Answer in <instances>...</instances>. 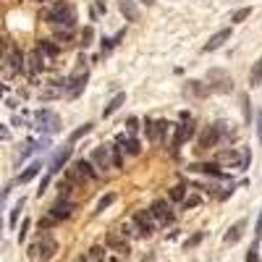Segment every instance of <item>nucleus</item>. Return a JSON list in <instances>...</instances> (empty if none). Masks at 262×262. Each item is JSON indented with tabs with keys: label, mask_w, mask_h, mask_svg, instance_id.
<instances>
[{
	"label": "nucleus",
	"mask_w": 262,
	"mask_h": 262,
	"mask_svg": "<svg viewBox=\"0 0 262 262\" xmlns=\"http://www.w3.org/2000/svg\"><path fill=\"white\" fill-rule=\"evenodd\" d=\"M45 18L55 27V34H60L63 39H69V37H71V29L76 27V13H74L71 6H66V3H55V6L45 13Z\"/></svg>",
	"instance_id": "obj_1"
},
{
	"label": "nucleus",
	"mask_w": 262,
	"mask_h": 262,
	"mask_svg": "<svg viewBox=\"0 0 262 262\" xmlns=\"http://www.w3.org/2000/svg\"><path fill=\"white\" fill-rule=\"evenodd\" d=\"M55 252H58V242H55V236H50V233H39L29 244V257L32 259L48 262L50 257H55Z\"/></svg>",
	"instance_id": "obj_2"
},
{
	"label": "nucleus",
	"mask_w": 262,
	"mask_h": 262,
	"mask_svg": "<svg viewBox=\"0 0 262 262\" xmlns=\"http://www.w3.org/2000/svg\"><path fill=\"white\" fill-rule=\"evenodd\" d=\"M34 123H37L39 131H48V134H55V131L60 128V118L53 111H37L34 113Z\"/></svg>",
	"instance_id": "obj_3"
},
{
	"label": "nucleus",
	"mask_w": 262,
	"mask_h": 262,
	"mask_svg": "<svg viewBox=\"0 0 262 262\" xmlns=\"http://www.w3.org/2000/svg\"><path fill=\"white\" fill-rule=\"evenodd\" d=\"M149 215H152V221L160 223V226H165V223L173 221V212H170V207H168L165 200H155V202H152L149 205Z\"/></svg>",
	"instance_id": "obj_4"
},
{
	"label": "nucleus",
	"mask_w": 262,
	"mask_h": 262,
	"mask_svg": "<svg viewBox=\"0 0 262 262\" xmlns=\"http://www.w3.org/2000/svg\"><path fill=\"white\" fill-rule=\"evenodd\" d=\"M69 179L71 181H90V179H95V168L86 163V160H79L76 165H71Z\"/></svg>",
	"instance_id": "obj_5"
},
{
	"label": "nucleus",
	"mask_w": 262,
	"mask_h": 262,
	"mask_svg": "<svg viewBox=\"0 0 262 262\" xmlns=\"http://www.w3.org/2000/svg\"><path fill=\"white\" fill-rule=\"evenodd\" d=\"M134 223H137V236H149V233H152V226H155L149 210H139V212L134 215Z\"/></svg>",
	"instance_id": "obj_6"
},
{
	"label": "nucleus",
	"mask_w": 262,
	"mask_h": 262,
	"mask_svg": "<svg viewBox=\"0 0 262 262\" xmlns=\"http://www.w3.org/2000/svg\"><path fill=\"white\" fill-rule=\"evenodd\" d=\"M71 212H74V205L69 200H60V202H55L50 207V217H53V221H66V217H71Z\"/></svg>",
	"instance_id": "obj_7"
},
{
	"label": "nucleus",
	"mask_w": 262,
	"mask_h": 262,
	"mask_svg": "<svg viewBox=\"0 0 262 262\" xmlns=\"http://www.w3.org/2000/svg\"><path fill=\"white\" fill-rule=\"evenodd\" d=\"M244 231H247V223H244V221L233 223V226L228 228V233L223 236V244H226V247H233V244H238V238L244 236Z\"/></svg>",
	"instance_id": "obj_8"
},
{
	"label": "nucleus",
	"mask_w": 262,
	"mask_h": 262,
	"mask_svg": "<svg viewBox=\"0 0 262 262\" xmlns=\"http://www.w3.org/2000/svg\"><path fill=\"white\" fill-rule=\"evenodd\" d=\"M217 137H221V128H217V123H215V126H207V128L202 131V137H200V147H202V149L215 147Z\"/></svg>",
	"instance_id": "obj_9"
},
{
	"label": "nucleus",
	"mask_w": 262,
	"mask_h": 262,
	"mask_svg": "<svg viewBox=\"0 0 262 262\" xmlns=\"http://www.w3.org/2000/svg\"><path fill=\"white\" fill-rule=\"evenodd\" d=\"M228 39H231V29H221L217 34H212V37L207 39L205 53H212V50H217V48H223V42H228Z\"/></svg>",
	"instance_id": "obj_10"
},
{
	"label": "nucleus",
	"mask_w": 262,
	"mask_h": 262,
	"mask_svg": "<svg viewBox=\"0 0 262 262\" xmlns=\"http://www.w3.org/2000/svg\"><path fill=\"white\" fill-rule=\"evenodd\" d=\"M71 158V147H60L58 152H55V155H53V160H50V173H58L63 165H66V160H69Z\"/></svg>",
	"instance_id": "obj_11"
},
{
	"label": "nucleus",
	"mask_w": 262,
	"mask_h": 262,
	"mask_svg": "<svg viewBox=\"0 0 262 262\" xmlns=\"http://www.w3.org/2000/svg\"><path fill=\"white\" fill-rule=\"evenodd\" d=\"M39 170H42V163L39 160H34V163H29L24 170H21V176H18V184H29L34 176H39Z\"/></svg>",
	"instance_id": "obj_12"
},
{
	"label": "nucleus",
	"mask_w": 262,
	"mask_h": 262,
	"mask_svg": "<svg viewBox=\"0 0 262 262\" xmlns=\"http://www.w3.org/2000/svg\"><path fill=\"white\" fill-rule=\"evenodd\" d=\"M92 163L97 165V168H111L113 163H111V155H107V147H97L95 152H92Z\"/></svg>",
	"instance_id": "obj_13"
},
{
	"label": "nucleus",
	"mask_w": 262,
	"mask_h": 262,
	"mask_svg": "<svg viewBox=\"0 0 262 262\" xmlns=\"http://www.w3.org/2000/svg\"><path fill=\"white\" fill-rule=\"evenodd\" d=\"M84 84H86V74L81 71L79 76H74V79L69 81V97H79V95L84 92Z\"/></svg>",
	"instance_id": "obj_14"
},
{
	"label": "nucleus",
	"mask_w": 262,
	"mask_h": 262,
	"mask_svg": "<svg viewBox=\"0 0 262 262\" xmlns=\"http://www.w3.org/2000/svg\"><path fill=\"white\" fill-rule=\"evenodd\" d=\"M165 131H168V123H165V121H152V123H147V134H149V139H163V137H165Z\"/></svg>",
	"instance_id": "obj_15"
},
{
	"label": "nucleus",
	"mask_w": 262,
	"mask_h": 262,
	"mask_svg": "<svg viewBox=\"0 0 262 262\" xmlns=\"http://www.w3.org/2000/svg\"><path fill=\"white\" fill-rule=\"evenodd\" d=\"M118 8L126 16V21H137L139 18V11H137V6L131 3V0H118Z\"/></svg>",
	"instance_id": "obj_16"
},
{
	"label": "nucleus",
	"mask_w": 262,
	"mask_h": 262,
	"mask_svg": "<svg viewBox=\"0 0 262 262\" xmlns=\"http://www.w3.org/2000/svg\"><path fill=\"white\" fill-rule=\"evenodd\" d=\"M191 170H196V173H207V176H223V170L217 168L215 163H194Z\"/></svg>",
	"instance_id": "obj_17"
},
{
	"label": "nucleus",
	"mask_w": 262,
	"mask_h": 262,
	"mask_svg": "<svg viewBox=\"0 0 262 262\" xmlns=\"http://www.w3.org/2000/svg\"><path fill=\"white\" fill-rule=\"evenodd\" d=\"M191 137H194V123L184 121V123L176 128V144H181V142H186V139H191Z\"/></svg>",
	"instance_id": "obj_18"
},
{
	"label": "nucleus",
	"mask_w": 262,
	"mask_h": 262,
	"mask_svg": "<svg viewBox=\"0 0 262 262\" xmlns=\"http://www.w3.org/2000/svg\"><path fill=\"white\" fill-rule=\"evenodd\" d=\"M221 163H226V165H244V155H238V152H233V149H226L221 155Z\"/></svg>",
	"instance_id": "obj_19"
},
{
	"label": "nucleus",
	"mask_w": 262,
	"mask_h": 262,
	"mask_svg": "<svg viewBox=\"0 0 262 262\" xmlns=\"http://www.w3.org/2000/svg\"><path fill=\"white\" fill-rule=\"evenodd\" d=\"M107 247H113V249H118V252H128L126 238L118 236V233H107Z\"/></svg>",
	"instance_id": "obj_20"
},
{
	"label": "nucleus",
	"mask_w": 262,
	"mask_h": 262,
	"mask_svg": "<svg viewBox=\"0 0 262 262\" xmlns=\"http://www.w3.org/2000/svg\"><path fill=\"white\" fill-rule=\"evenodd\" d=\"M37 53H39V55H45V58H55V55H58V48L53 45V42L42 39V42H39V48H37Z\"/></svg>",
	"instance_id": "obj_21"
},
{
	"label": "nucleus",
	"mask_w": 262,
	"mask_h": 262,
	"mask_svg": "<svg viewBox=\"0 0 262 262\" xmlns=\"http://www.w3.org/2000/svg\"><path fill=\"white\" fill-rule=\"evenodd\" d=\"M123 102H126V95H123V92H118V95H116L111 102H107V107H105V116H113V113L118 111V107H121Z\"/></svg>",
	"instance_id": "obj_22"
},
{
	"label": "nucleus",
	"mask_w": 262,
	"mask_h": 262,
	"mask_svg": "<svg viewBox=\"0 0 262 262\" xmlns=\"http://www.w3.org/2000/svg\"><path fill=\"white\" fill-rule=\"evenodd\" d=\"M21 63H24L21 53H18V50H13V53L8 55V69H11V74H18V71H21Z\"/></svg>",
	"instance_id": "obj_23"
},
{
	"label": "nucleus",
	"mask_w": 262,
	"mask_h": 262,
	"mask_svg": "<svg viewBox=\"0 0 262 262\" xmlns=\"http://www.w3.org/2000/svg\"><path fill=\"white\" fill-rule=\"evenodd\" d=\"M27 63H29V71H32V74H39L42 66H45V63H42V55H39V53H32V55L27 58Z\"/></svg>",
	"instance_id": "obj_24"
},
{
	"label": "nucleus",
	"mask_w": 262,
	"mask_h": 262,
	"mask_svg": "<svg viewBox=\"0 0 262 262\" xmlns=\"http://www.w3.org/2000/svg\"><path fill=\"white\" fill-rule=\"evenodd\" d=\"M118 144H126V152H128V155H139V149H142L137 139H123V137H121Z\"/></svg>",
	"instance_id": "obj_25"
},
{
	"label": "nucleus",
	"mask_w": 262,
	"mask_h": 262,
	"mask_svg": "<svg viewBox=\"0 0 262 262\" xmlns=\"http://www.w3.org/2000/svg\"><path fill=\"white\" fill-rule=\"evenodd\" d=\"M262 84V58L254 63V69H252V86H259Z\"/></svg>",
	"instance_id": "obj_26"
},
{
	"label": "nucleus",
	"mask_w": 262,
	"mask_h": 262,
	"mask_svg": "<svg viewBox=\"0 0 262 262\" xmlns=\"http://www.w3.org/2000/svg\"><path fill=\"white\" fill-rule=\"evenodd\" d=\"M184 196H186V186H184V184H179V186L170 189V200H173V202H184Z\"/></svg>",
	"instance_id": "obj_27"
},
{
	"label": "nucleus",
	"mask_w": 262,
	"mask_h": 262,
	"mask_svg": "<svg viewBox=\"0 0 262 262\" xmlns=\"http://www.w3.org/2000/svg\"><path fill=\"white\" fill-rule=\"evenodd\" d=\"M21 210H24V200H18V202H16V207L11 210V217H8V223H11V228H13V226L18 223V215H21Z\"/></svg>",
	"instance_id": "obj_28"
},
{
	"label": "nucleus",
	"mask_w": 262,
	"mask_h": 262,
	"mask_svg": "<svg viewBox=\"0 0 262 262\" xmlns=\"http://www.w3.org/2000/svg\"><path fill=\"white\" fill-rule=\"evenodd\" d=\"M202 238H205V233H202V231H196L194 236H189V238H186V242H184V249H194L196 244H200V242H202Z\"/></svg>",
	"instance_id": "obj_29"
},
{
	"label": "nucleus",
	"mask_w": 262,
	"mask_h": 262,
	"mask_svg": "<svg viewBox=\"0 0 262 262\" xmlns=\"http://www.w3.org/2000/svg\"><path fill=\"white\" fill-rule=\"evenodd\" d=\"M113 202H116V194H105V196H102V200L97 202V212H102V210H107V207H111Z\"/></svg>",
	"instance_id": "obj_30"
},
{
	"label": "nucleus",
	"mask_w": 262,
	"mask_h": 262,
	"mask_svg": "<svg viewBox=\"0 0 262 262\" xmlns=\"http://www.w3.org/2000/svg\"><path fill=\"white\" fill-rule=\"evenodd\" d=\"M90 128H92V123H84L81 128H76L74 134H71V142H76V139H81L84 134H90Z\"/></svg>",
	"instance_id": "obj_31"
},
{
	"label": "nucleus",
	"mask_w": 262,
	"mask_h": 262,
	"mask_svg": "<svg viewBox=\"0 0 262 262\" xmlns=\"http://www.w3.org/2000/svg\"><path fill=\"white\" fill-rule=\"evenodd\" d=\"M249 16H252V8H242V11H236V13H233V21H236V24H242V21L249 18Z\"/></svg>",
	"instance_id": "obj_32"
},
{
	"label": "nucleus",
	"mask_w": 262,
	"mask_h": 262,
	"mask_svg": "<svg viewBox=\"0 0 262 262\" xmlns=\"http://www.w3.org/2000/svg\"><path fill=\"white\" fill-rule=\"evenodd\" d=\"M259 249H257V238H254V244L249 247V254H247V262H259V254H257Z\"/></svg>",
	"instance_id": "obj_33"
},
{
	"label": "nucleus",
	"mask_w": 262,
	"mask_h": 262,
	"mask_svg": "<svg viewBox=\"0 0 262 262\" xmlns=\"http://www.w3.org/2000/svg\"><path fill=\"white\" fill-rule=\"evenodd\" d=\"M102 257H105V249H102V247H92V249H90V259H97V262H100Z\"/></svg>",
	"instance_id": "obj_34"
},
{
	"label": "nucleus",
	"mask_w": 262,
	"mask_h": 262,
	"mask_svg": "<svg viewBox=\"0 0 262 262\" xmlns=\"http://www.w3.org/2000/svg\"><path fill=\"white\" fill-rule=\"evenodd\" d=\"M8 191H11V186L0 189V212H3V205H6V200H8Z\"/></svg>",
	"instance_id": "obj_35"
},
{
	"label": "nucleus",
	"mask_w": 262,
	"mask_h": 262,
	"mask_svg": "<svg viewBox=\"0 0 262 262\" xmlns=\"http://www.w3.org/2000/svg\"><path fill=\"white\" fill-rule=\"evenodd\" d=\"M254 126H257V137H259V142H262V111L257 113V118H254Z\"/></svg>",
	"instance_id": "obj_36"
},
{
	"label": "nucleus",
	"mask_w": 262,
	"mask_h": 262,
	"mask_svg": "<svg viewBox=\"0 0 262 262\" xmlns=\"http://www.w3.org/2000/svg\"><path fill=\"white\" fill-rule=\"evenodd\" d=\"M81 39H84L81 45H90V42H92V29H90V27H86V29L81 32Z\"/></svg>",
	"instance_id": "obj_37"
},
{
	"label": "nucleus",
	"mask_w": 262,
	"mask_h": 262,
	"mask_svg": "<svg viewBox=\"0 0 262 262\" xmlns=\"http://www.w3.org/2000/svg\"><path fill=\"white\" fill-rule=\"evenodd\" d=\"M27 231H29V221L21 223V231H18V238H21V242H27Z\"/></svg>",
	"instance_id": "obj_38"
},
{
	"label": "nucleus",
	"mask_w": 262,
	"mask_h": 262,
	"mask_svg": "<svg viewBox=\"0 0 262 262\" xmlns=\"http://www.w3.org/2000/svg\"><path fill=\"white\" fill-rule=\"evenodd\" d=\"M126 126H128V131H131V134H134V131L139 128V121H137V118H128V123H126Z\"/></svg>",
	"instance_id": "obj_39"
},
{
	"label": "nucleus",
	"mask_w": 262,
	"mask_h": 262,
	"mask_svg": "<svg viewBox=\"0 0 262 262\" xmlns=\"http://www.w3.org/2000/svg\"><path fill=\"white\" fill-rule=\"evenodd\" d=\"M200 205V196H189V200L184 202V207H196Z\"/></svg>",
	"instance_id": "obj_40"
},
{
	"label": "nucleus",
	"mask_w": 262,
	"mask_h": 262,
	"mask_svg": "<svg viewBox=\"0 0 262 262\" xmlns=\"http://www.w3.org/2000/svg\"><path fill=\"white\" fill-rule=\"evenodd\" d=\"M53 223H55V221H53V217H45V221H39V228H45V231H48V228H50Z\"/></svg>",
	"instance_id": "obj_41"
},
{
	"label": "nucleus",
	"mask_w": 262,
	"mask_h": 262,
	"mask_svg": "<svg viewBox=\"0 0 262 262\" xmlns=\"http://www.w3.org/2000/svg\"><path fill=\"white\" fill-rule=\"evenodd\" d=\"M259 236H262V212H259V221H257V242H259Z\"/></svg>",
	"instance_id": "obj_42"
},
{
	"label": "nucleus",
	"mask_w": 262,
	"mask_h": 262,
	"mask_svg": "<svg viewBox=\"0 0 262 262\" xmlns=\"http://www.w3.org/2000/svg\"><path fill=\"white\" fill-rule=\"evenodd\" d=\"M11 134H8V128H3V126H0V139H8Z\"/></svg>",
	"instance_id": "obj_43"
},
{
	"label": "nucleus",
	"mask_w": 262,
	"mask_h": 262,
	"mask_svg": "<svg viewBox=\"0 0 262 262\" xmlns=\"http://www.w3.org/2000/svg\"><path fill=\"white\" fill-rule=\"evenodd\" d=\"M3 50H6V45H3V42H0V58H3Z\"/></svg>",
	"instance_id": "obj_44"
},
{
	"label": "nucleus",
	"mask_w": 262,
	"mask_h": 262,
	"mask_svg": "<svg viewBox=\"0 0 262 262\" xmlns=\"http://www.w3.org/2000/svg\"><path fill=\"white\" fill-rule=\"evenodd\" d=\"M39 3H45V0H39Z\"/></svg>",
	"instance_id": "obj_45"
}]
</instances>
